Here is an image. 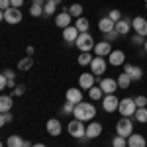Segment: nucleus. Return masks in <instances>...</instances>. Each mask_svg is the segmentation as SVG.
<instances>
[{
    "instance_id": "obj_1",
    "label": "nucleus",
    "mask_w": 147,
    "mask_h": 147,
    "mask_svg": "<svg viewBox=\"0 0 147 147\" xmlns=\"http://www.w3.org/2000/svg\"><path fill=\"white\" fill-rule=\"evenodd\" d=\"M73 116H75L77 120H80V122H90L92 118L96 116V108L92 106L90 102H80V104L75 106Z\"/></svg>"
},
{
    "instance_id": "obj_2",
    "label": "nucleus",
    "mask_w": 147,
    "mask_h": 147,
    "mask_svg": "<svg viewBox=\"0 0 147 147\" xmlns=\"http://www.w3.org/2000/svg\"><path fill=\"white\" fill-rule=\"evenodd\" d=\"M67 131L71 137H77V139H80V137H86V125H84V122H80V120H73V122H69L67 125Z\"/></svg>"
},
{
    "instance_id": "obj_3",
    "label": "nucleus",
    "mask_w": 147,
    "mask_h": 147,
    "mask_svg": "<svg viewBox=\"0 0 147 147\" xmlns=\"http://www.w3.org/2000/svg\"><path fill=\"white\" fill-rule=\"evenodd\" d=\"M116 134L122 137H129L134 134V122L129 120V118H120L118 122H116Z\"/></svg>"
},
{
    "instance_id": "obj_4",
    "label": "nucleus",
    "mask_w": 147,
    "mask_h": 147,
    "mask_svg": "<svg viewBox=\"0 0 147 147\" xmlns=\"http://www.w3.org/2000/svg\"><path fill=\"white\" fill-rule=\"evenodd\" d=\"M118 112L122 114L124 118H129V116H134V114L137 112L136 100H134V98H122V100H120V108H118Z\"/></svg>"
},
{
    "instance_id": "obj_5",
    "label": "nucleus",
    "mask_w": 147,
    "mask_h": 147,
    "mask_svg": "<svg viewBox=\"0 0 147 147\" xmlns=\"http://www.w3.org/2000/svg\"><path fill=\"white\" fill-rule=\"evenodd\" d=\"M2 20L6 24H10V26H14V24H20L22 22V10L20 8H8V10L2 12Z\"/></svg>"
},
{
    "instance_id": "obj_6",
    "label": "nucleus",
    "mask_w": 147,
    "mask_h": 147,
    "mask_svg": "<svg viewBox=\"0 0 147 147\" xmlns=\"http://www.w3.org/2000/svg\"><path fill=\"white\" fill-rule=\"evenodd\" d=\"M75 45L79 47L80 53H82V51H90V49H94V45H96V43H94L92 35L86 32V34H80V35H79V39L75 41Z\"/></svg>"
},
{
    "instance_id": "obj_7",
    "label": "nucleus",
    "mask_w": 147,
    "mask_h": 147,
    "mask_svg": "<svg viewBox=\"0 0 147 147\" xmlns=\"http://www.w3.org/2000/svg\"><path fill=\"white\" fill-rule=\"evenodd\" d=\"M102 108H104V112H116L120 108V98L116 94H106L102 98Z\"/></svg>"
},
{
    "instance_id": "obj_8",
    "label": "nucleus",
    "mask_w": 147,
    "mask_h": 147,
    "mask_svg": "<svg viewBox=\"0 0 147 147\" xmlns=\"http://www.w3.org/2000/svg\"><path fill=\"white\" fill-rule=\"evenodd\" d=\"M131 30H136L137 35H143V37H145L147 35V20L141 18V16L134 18V20H131Z\"/></svg>"
},
{
    "instance_id": "obj_9",
    "label": "nucleus",
    "mask_w": 147,
    "mask_h": 147,
    "mask_svg": "<svg viewBox=\"0 0 147 147\" xmlns=\"http://www.w3.org/2000/svg\"><path fill=\"white\" fill-rule=\"evenodd\" d=\"M90 73L92 75H104V73H106V59H104V57H94V59H92Z\"/></svg>"
},
{
    "instance_id": "obj_10",
    "label": "nucleus",
    "mask_w": 147,
    "mask_h": 147,
    "mask_svg": "<svg viewBox=\"0 0 147 147\" xmlns=\"http://www.w3.org/2000/svg\"><path fill=\"white\" fill-rule=\"evenodd\" d=\"M100 86L102 90H104V94H114V92L118 90V80L116 79H110V77H106V79L100 80Z\"/></svg>"
},
{
    "instance_id": "obj_11",
    "label": "nucleus",
    "mask_w": 147,
    "mask_h": 147,
    "mask_svg": "<svg viewBox=\"0 0 147 147\" xmlns=\"http://www.w3.org/2000/svg\"><path fill=\"white\" fill-rule=\"evenodd\" d=\"M47 134L53 137H59L61 136V129H63V125H61V122L57 120V118H51V120H47V125H45Z\"/></svg>"
},
{
    "instance_id": "obj_12",
    "label": "nucleus",
    "mask_w": 147,
    "mask_h": 147,
    "mask_svg": "<svg viewBox=\"0 0 147 147\" xmlns=\"http://www.w3.org/2000/svg\"><path fill=\"white\" fill-rule=\"evenodd\" d=\"M124 73H127L131 80H139L141 77H143V71H141V67L131 65V63H125V65H124Z\"/></svg>"
},
{
    "instance_id": "obj_13",
    "label": "nucleus",
    "mask_w": 147,
    "mask_h": 147,
    "mask_svg": "<svg viewBox=\"0 0 147 147\" xmlns=\"http://www.w3.org/2000/svg\"><path fill=\"white\" fill-rule=\"evenodd\" d=\"M112 51L114 49H112V45H110V41H100V43L94 45V53H96V57H110Z\"/></svg>"
},
{
    "instance_id": "obj_14",
    "label": "nucleus",
    "mask_w": 147,
    "mask_h": 147,
    "mask_svg": "<svg viewBox=\"0 0 147 147\" xmlns=\"http://www.w3.org/2000/svg\"><path fill=\"white\" fill-rule=\"evenodd\" d=\"M80 32L77 30V26H69V28H65L63 30V39L67 41V43H75L77 39H79Z\"/></svg>"
},
{
    "instance_id": "obj_15",
    "label": "nucleus",
    "mask_w": 147,
    "mask_h": 147,
    "mask_svg": "<svg viewBox=\"0 0 147 147\" xmlns=\"http://www.w3.org/2000/svg\"><path fill=\"white\" fill-rule=\"evenodd\" d=\"M108 61H110V65H114V67H120V65L125 63V53L122 49H114L112 53H110V57H108Z\"/></svg>"
},
{
    "instance_id": "obj_16",
    "label": "nucleus",
    "mask_w": 147,
    "mask_h": 147,
    "mask_svg": "<svg viewBox=\"0 0 147 147\" xmlns=\"http://www.w3.org/2000/svg\"><path fill=\"white\" fill-rule=\"evenodd\" d=\"M79 86L82 88V90H90L92 86H94V75L82 73V75L79 77Z\"/></svg>"
},
{
    "instance_id": "obj_17",
    "label": "nucleus",
    "mask_w": 147,
    "mask_h": 147,
    "mask_svg": "<svg viewBox=\"0 0 147 147\" xmlns=\"http://www.w3.org/2000/svg\"><path fill=\"white\" fill-rule=\"evenodd\" d=\"M127 147H147V141L141 134H131L127 137Z\"/></svg>"
},
{
    "instance_id": "obj_18",
    "label": "nucleus",
    "mask_w": 147,
    "mask_h": 147,
    "mask_svg": "<svg viewBox=\"0 0 147 147\" xmlns=\"http://www.w3.org/2000/svg\"><path fill=\"white\" fill-rule=\"evenodd\" d=\"M71 18H73V16H71L69 12H59V14L55 16L57 28H63V30H65V28H69V26H71Z\"/></svg>"
},
{
    "instance_id": "obj_19",
    "label": "nucleus",
    "mask_w": 147,
    "mask_h": 147,
    "mask_svg": "<svg viewBox=\"0 0 147 147\" xmlns=\"http://www.w3.org/2000/svg\"><path fill=\"white\" fill-rule=\"evenodd\" d=\"M98 30H100L102 34H110V32H114V30H116V22H114V20H110V18L106 16V18H102L100 22H98Z\"/></svg>"
},
{
    "instance_id": "obj_20",
    "label": "nucleus",
    "mask_w": 147,
    "mask_h": 147,
    "mask_svg": "<svg viewBox=\"0 0 147 147\" xmlns=\"http://www.w3.org/2000/svg\"><path fill=\"white\" fill-rule=\"evenodd\" d=\"M100 134H102V124H98V122H90V124L86 125V137L94 139V137H98Z\"/></svg>"
},
{
    "instance_id": "obj_21",
    "label": "nucleus",
    "mask_w": 147,
    "mask_h": 147,
    "mask_svg": "<svg viewBox=\"0 0 147 147\" xmlns=\"http://www.w3.org/2000/svg\"><path fill=\"white\" fill-rule=\"evenodd\" d=\"M131 30V20H127V18H122L120 22H116V32L120 35H125L127 32Z\"/></svg>"
},
{
    "instance_id": "obj_22",
    "label": "nucleus",
    "mask_w": 147,
    "mask_h": 147,
    "mask_svg": "<svg viewBox=\"0 0 147 147\" xmlns=\"http://www.w3.org/2000/svg\"><path fill=\"white\" fill-rule=\"evenodd\" d=\"M67 100L73 104H80L82 102V90L80 88H69L67 90Z\"/></svg>"
},
{
    "instance_id": "obj_23",
    "label": "nucleus",
    "mask_w": 147,
    "mask_h": 147,
    "mask_svg": "<svg viewBox=\"0 0 147 147\" xmlns=\"http://www.w3.org/2000/svg\"><path fill=\"white\" fill-rule=\"evenodd\" d=\"M12 106H14V98L8 94H2L0 96V112H12Z\"/></svg>"
},
{
    "instance_id": "obj_24",
    "label": "nucleus",
    "mask_w": 147,
    "mask_h": 147,
    "mask_svg": "<svg viewBox=\"0 0 147 147\" xmlns=\"http://www.w3.org/2000/svg\"><path fill=\"white\" fill-rule=\"evenodd\" d=\"M32 67H34V59H32L30 55L20 59V63H18V69H20V71H30Z\"/></svg>"
},
{
    "instance_id": "obj_25",
    "label": "nucleus",
    "mask_w": 147,
    "mask_h": 147,
    "mask_svg": "<svg viewBox=\"0 0 147 147\" xmlns=\"http://www.w3.org/2000/svg\"><path fill=\"white\" fill-rule=\"evenodd\" d=\"M24 143H26V141H24L20 136H10L6 139V145L8 147H24Z\"/></svg>"
},
{
    "instance_id": "obj_26",
    "label": "nucleus",
    "mask_w": 147,
    "mask_h": 147,
    "mask_svg": "<svg viewBox=\"0 0 147 147\" xmlns=\"http://www.w3.org/2000/svg\"><path fill=\"white\" fill-rule=\"evenodd\" d=\"M137 124H147V108H137V112L134 114Z\"/></svg>"
},
{
    "instance_id": "obj_27",
    "label": "nucleus",
    "mask_w": 147,
    "mask_h": 147,
    "mask_svg": "<svg viewBox=\"0 0 147 147\" xmlns=\"http://www.w3.org/2000/svg\"><path fill=\"white\" fill-rule=\"evenodd\" d=\"M88 96H90V100H102L104 98V90H102L100 86H92L90 90H88Z\"/></svg>"
},
{
    "instance_id": "obj_28",
    "label": "nucleus",
    "mask_w": 147,
    "mask_h": 147,
    "mask_svg": "<svg viewBox=\"0 0 147 147\" xmlns=\"http://www.w3.org/2000/svg\"><path fill=\"white\" fill-rule=\"evenodd\" d=\"M75 26H77V30H79L80 34H86V32H88V20H86V18H82V16L77 18Z\"/></svg>"
},
{
    "instance_id": "obj_29",
    "label": "nucleus",
    "mask_w": 147,
    "mask_h": 147,
    "mask_svg": "<svg viewBox=\"0 0 147 147\" xmlns=\"http://www.w3.org/2000/svg\"><path fill=\"white\" fill-rule=\"evenodd\" d=\"M116 80H118V86H120V88H127V86L131 84V79H129V75H127V73H122Z\"/></svg>"
},
{
    "instance_id": "obj_30",
    "label": "nucleus",
    "mask_w": 147,
    "mask_h": 147,
    "mask_svg": "<svg viewBox=\"0 0 147 147\" xmlns=\"http://www.w3.org/2000/svg\"><path fill=\"white\" fill-rule=\"evenodd\" d=\"M2 77L8 80V86H16V77H14V71H10V69H4L2 71Z\"/></svg>"
},
{
    "instance_id": "obj_31",
    "label": "nucleus",
    "mask_w": 147,
    "mask_h": 147,
    "mask_svg": "<svg viewBox=\"0 0 147 147\" xmlns=\"http://www.w3.org/2000/svg\"><path fill=\"white\" fill-rule=\"evenodd\" d=\"M92 59H94V57L90 55V51H82L79 55V65H90Z\"/></svg>"
},
{
    "instance_id": "obj_32",
    "label": "nucleus",
    "mask_w": 147,
    "mask_h": 147,
    "mask_svg": "<svg viewBox=\"0 0 147 147\" xmlns=\"http://www.w3.org/2000/svg\"><path fill=\"white\" fill-rule=\"evenodd\" d=\"M30 14H32L34 18H39L41 14H45V10H43L41 4H32V6H30Z\"/></svg>"
},
{
    "instance_id": "obj_33",
    "label": "nucleus",
    "mask_w": 147,
    "mask_h": 147,
    "mask_svg": "<svg viewBox=\"0 0 147 147\" xmlns=\"http://www.w3.org/2000/svg\"><path fill=\"white\" fill-rule=\"evenodd\" d=\"M112 147H127V137H122L116 134V137L112 139Z\"/></svg>"
},
{
    "instance_id": "obj_34",
    "label": "nucleus",
    "mask_w": 147,
    "mask_h": 147,
    "mask_svg": "<svg viewBox=\"0 0 147 147\" xmlns=\"http://www.w3.org/2000/svg\"><path fill=\"white\" fill-rule=\"evenodd\" d=\"M69 14L75 16V18H80V16H82V6H80V4H73V6H69Z\"/></svg>"
},
{
    "instance_id": "obj_35",
    "label": "nucleus",
    "mask_w": 147,
    "mask_h": 147,
    "mask_svg": "<svg viewBox=\"0 0 147 147\" xmlns=\"http://www.w3.org/2000/svg\"><path fill=\"white\" fill-rule=\"evenodd\" d=\"M43 10H45V16H53L55 10H57V4H53V2H45Z\"/></svg>"
},
{
    "instance_id": "obj_36",
    "label": "nucleus",
    "mask_w": 147,
    "mask_h": 147,
    "mask_svg": "<svg viewBox=\"0 0 147 147\" xmlns=\"http://www.w3.org/2000/svg\"><path fill=\"white\" fill-rule=\"evenodd\" d=\"M12 120H14V116H12V112H2V116H0V124H2V125L10 124Z\"/></svg>"
},
{
    "instance_id": "obj_37",
    "label": "nucleus",
    "mask_w": 147,
    "mask_h": 147,
    "mask_svg": "<svg viewBox=\"0 0 147 147\" xmlns=\"http://www.w3.org/2000/svg\"><path fill=\"white\" fill-rule=\"evenodd\" d=\"M108 18L114 20V22H120V20H122V12L120 10H110L108 12Z\"/></svg>"
},
{
    "instance_id": "obj_38",
    "label": "nucleus",
    "mask_w": 147,
    "mask_h": 147,
    "mask_svg": "<svg viewBox=\"0 0 147 147\" xmlns=\"http://www.w3.org/2000/svg\"><path fill=\"white\" fill-rule=\"evenodd\" d=\"M131 45H145V37L136 34L134 37H131Z\"/></svg>"
},
{
    "instance_id": "obj_39",
    "label": "nucleus",
    "mask_w": 147,
    "mask_h": 147,
    "mask_svg": "<svg viewBox=\"0 0 147 147\" xmlns=\"http://www.w3.org/2000/svg\"><path fill=\"white\" fill-rule=\"evenodd\" d=\"M134 100H136L137 108H145V106H147V96H136Z\"/></svg>"
},
{
    "instance_id": "obj_40",
    "label": "nucleus",
    "mask_w": 147,
    "mask_h": 147,
    "mask_svg": "<svg viewBox=\"0 0 147 147\" xmlns=\"http://www.w3.org/2000/svg\"><path fill=\"white\" fill-rule=\"evenodd\" d=\"M75 106H77V104H73V102H65V106H63V114H73L75 112Z\"/></svg>"
},
{
    "instance_id": "obj_41",
    "label": "nucleus",
    "mask_w": 147,
    "mask_h": 147,
    "mask_svg": "<svg viewBox=\"0 0 147 147\" xmlns=\"http://www.w3.org/2000/svg\"><path fill=\"white\" fill-rule=\"evenodd\" d=\"M8 8H12V0H0V10H8Z\"/></svg>"
},
{
    "instance_id": "obj_42",
    "label": "nucleus",
    "mask_w": 147,
    "mask_h": 147,
    "mask_svg": "<svg viewBox=\"0 0 147 147\" xmlns=\"http://www.w3.org/2000/svg\"><path fill=\"white\" fill-rule=\"evenodd\" d=\"M24 90H26V86H24V84H18V86H14V96H22Z\"/></svg>"
},
{
    "instance_id": "obj_43",
    "label": "nucleus",
    "mask_w": 147,
    "mask_h": 147,
    "mask_svg": "<svg viewBox=\"0 0 147 147\" xmlns=\"http://www.w3.org/2000/svg\"><path fill=\"white\" fill-rule=\"evenodd\" d=\"M106 35V37H104V41H112V39H116V37H118V32H116V30H114V32H110V34H104Z\"/></svg>"
},
{
    "instance_id": "obj_44",
    "label": "nucleus",
    "mask_w": 147,
    "mask_h": 147,
    "mask_svg": "<svg viewBox=\"0 0 147 147\" xmlns=\"http://www.w3.org/2000/svg\"><path fill=\"white\" fill-rule=\"evenodd\" d=\"M22 4H24V0H12V6L14 8H22Z\"/></svg>"
},
{
    "instance_id": "obj_45",
    "label": "nucleus",
    "mask_w": 147,
    "mask_h": 147,
    "mask_svg": "<svg viewBox=\"0 0 147 147\" xmlns=\"http://www.w3.org/2000/svg\"><path fill=\"white\" fill-rule=\"evenodd\" d=\"M6 86H8V80H6L4 77H2V75H0V88H6Z\"/></svg>"
},
{
    "instance_id": "obj_46",
    "label": "nucleus",
    "mask_w": 147,
    "mask_h": 147,
    "mask_svg": "<svg viewBox=\"0 0 147 147\" xmlns=\"http://www.w3.org/2000/svg\"><path fill=\"white\" fill-rule=\"evenodd\" d=\"M26 53L32 57V55H34V47H28V49H26Z\"/></svg>"
},
{
    "instance_id": "obj_47",
    "label": "nucleus",
    "mask_w": 147,
    "mask_h": 147,
    "mask_svg": "<svg viewBox=\"0 0 147 147\" xmlns=\"http://www.w3.org/2000/svg\"><path fill=\"white\" fill-rule=\"evenodd\" d=\"M47 0H34V4H41V6H45Z\"/></svg>"
},
{
    "instance_id": "obj_48",
    "label": "nucleus",
    "mask_w": 147,
    "mask_h": 147,
    "mask_svg": "<svg viewBox=\"0 0 147 147\" xmlns=\"http://www.w3.org/2000/svg\"><path fill=\"white\" fill-rule=\"evenodd\" d=\"M47 2H53V4H61L63 0H47Z\"/></svg>"
},
{
    "instance_id": "obj_49",
    "label": "nucleus",
    "mask_w": 147,
    "mask_h": 147,
    "mask_svg": "<svg viewBox=\"0 0 147 147\" xmlns=\"http://www.w3.org/2000/svg\"><path fill=\"white\" fill-rule=\"evenodd\" d=\"M32 147H47V145H43V143H35V145H32Z\"/></svg>"
},
{
    "instance_id": "obj_50",
    "label": "nucleus",
    "mask_w": 147,
    "mask_h": 147,
    "mask_svg": "<svg viewBox=\"0 0 147 147\" xmlns=\"http://www.w3.org/2000/svg\"><path fill=\"white\" fill-rule=\"evenodd\" d=\"M143 49H145V53H147V39H145V45H143Z\"/></svg>"
},
{
    "instance_id": "obj_51",
    "label": "nucleus",
    "mask_w": 147,
    "mask_h": 147,
    "mask_svg": "<svg viewBox=\"0 0 147 147\" xmlns=\"http://www.w3.org/2000/svg\"><path fill=\"white\" fill-rule=\"evenodd\" d=\"M145 8H147V2H145Z\"/></svg>"
},
{
    "instance_id": "obj_52",
    "label": "nucleus",
    "mask_w": 147,
    "mask_h": 147,
    "mask_svg": "<svg viewBox=\"0 0 147 147\" xmlns=\"http://www.w3.org/2000/svg\"><path fill=\"white\" fill-rule=\"evenodd\" d=\"M145 2H147V0H145Z\"/></svg>"
}]
</instances>
